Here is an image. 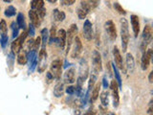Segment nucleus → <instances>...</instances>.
<instances>
[{"instance_id":"29","label":"nucleus","mask_w":153,"mask_h":115,"mask_svg":"<svg viewBox=\"0 0 153 115\" xmlns=\"http://www.w3.org/2000/svg\"><path fill=\"white\" fill-rule=\"evenodd\" d=\"M41 35H42V40H41L42 49H45L46 41H47V38H48V30H47L46 28L42 29V31H41Z\"/></svg>"},{"instance_id":"15","label":"nucleus","mask_w":153,"mask_h":115,"mask_svg":"<svg viewBox=\"0 0 153 115\" xmlns=\"http://www.w3.org/2000/svg\"><path fill=\"white\" fill-rule=\"evenodd\" d=\"M113 55H114V60H115V63H116V66H118L120 69L123 70L124 65H123V58H122V55H121V52H120L119 48L117 46L114 47Z\"/></svg>"},{"instance_id":"46","label":"nucleus","mask_w":153,"mask_h":115,"mask_svg":"<svg viewBox=\"0 0 153 115\" xmlns=\"http://www.w3.org/2000/svg\"><path fill=\"white\" fill-rule=\"evenodd\" d=\"M107 115H115V114H114V113H108Z\"/></svg>"},{"instance_id":"7","label":"nucleus","mask_w":153,"mask_h":115,"mask_svg":"<svg viewBox=\"0 0 153 115\" xmlns=\"http://www.w3.org/2000/svg\"><path fill=\"white\" fill-rule=\"evenodd\" d=\"M81 52H82V43H81L80 38L79 37H76L73 43V49H72L71 57L73 59H76V58L79 57Z\"/></svg>"},{"instance_id":"44","label":"nucleus","mask_w":153,"mask_h":115,"mask_svg":"<svg viewBox=\"0 0 153 115\" xmlns=\"http://www.w3.org/2000/svg\"><path fill=\"white\" fill-rule=\"evenodd\" d=\"M84 115H95V114L93 112H91V111H88V112L84 113Z\"/></svg>"},{"instance_id":"17","label":"nucleus","mask_w":153,"mask_h":115,"mask_svg":"<svg viewBox=\"0 0 153 115\" xmlns=\"http://www.w3.org/2000/svg\"><path fill=\"white\" fill-rule=\"evenodd\" d=\"M63 79H64V83H66V84H73L74 83L75 79H76V70L74 67L69 68L65 72Z\"/></svg>"},{"instance_id":"42","label":"nucleus","mask_w":153,"mask_h":115,"mask_svg":"<svg viewBox=\"0 0 153 115\" xmlns=\"http://www.w3.org/2000/svg\"><path fill=\"white\" fill-rule=\"evenodd\" d=\"M102 84H103V87L104 88H107V86H108V84H107V81L105 78L102 79Z\"/></svg>"},{"instance_id":"21","label":"nucleus","mask_w":153,"mask_h":115,"mask_svg":"<svg viewBox=\"0 0 153 115\" xmlns=\"http://www.w3.org/2000/svg\"><path fill=\"white\" fill-rule=\"evenodd\" d=\"M63 94H64V84L62 83L56 84V85L54 88V95L56 98H59L61 96H63Z\"/></svg>"},{"instance_id":"5","label":"nucleus","mask_w":153,"mask_h":115,"mask_svg":"<svg viewBox=\"0 0 153 115\" xmlns=\"http://www.w3.org/2000/svg\"><path fill=\"white\" fill-rule=\"evenodd\" d=\"M78 32V27L76 24H72L70 26L68 32L66 33V44H67V53H69V50L73 43V40L75 37V35Z\"/></svg>"},{"instance_id":"13","label":"nucleus","mask_w":153,"mask_h":115,"mask_svg":"<svg viewBox=\"0 0 153 115\" xmlns=\"http://www.w3.org/2000/svg\"><path fill=\"white\" fill-rule=\"evenodd\" d=\"M47 63V53L45 49H41L39 52V58H38V71L43 72L46 69Z\"/></svg>"},{"instance_id":"18","label":"nucleus","mask_w":153,"mask_h":115,"mask_svg":"<svg viewBox=\"0 0 153 115\" xmlns=\"http://www.w3.org/2000/svg\"><path fill=\"white\" fill-rule=\"evenodd\" d=\"M130 20H131V25H132L134 35H135V37H138L139 33H140V22H139V17L137 16H135V14H132L130 16Z\"/></svg>"},{"instance_id":"32","label":"nucleus","mask_w":153,"mask_h":115,"mask_svg":"<svg viewBox=\"0 0 153 115\" xmlns=\"http://www.w3.org/2000/svg\"><path fill=\"white\" fill-rule=\"evenodd\" d=\"M96 81H97V76H96L95 74H92L90 76V80H89V84H88V92H90L91 89L93 88V86L96 83Z\"/></svg>"},{"instance_id":"10","label":"nucleus","mask_w":153,"mask_h":115,"mask_svg":"<svg viewBox=\"0 0 153 115\" xmlns=\"http://www.w3.org/2000/svg\"><path fill=\"white\" fill-rule=\"evenodd\" d=\"M56 44L61 50H63L66 45V32L63 29H60V30L56 33Z\"/></svg>"},{"instance_id":"30","label":"nucleus","mask_w":153,"mask_h":115,"mask_svg":"<svg viewBox=\"0 0 153 115\" xmlns=\"http://www.w3.org/2000/svg\"><path fill=\"white\" fill-rule=\"evenodd\" d=\"M100 94V84H97L92 91V96H91V102H95L98 99Z\"/></svg>"},{"instance_id":"20","label":"nucleus","mask_w":153,"mask_h":115,"mask_svg":"<svg viewBox=\"0 0 153 115\" xmlns=\"http://www.w3.org/2000/svg\"><path fill=\"white\" fill-rule=\"evenodd\" d=\"M126 61L127 70L130 72V73H132V72L134 71V69H135V61H134V58L130 53H127L126 54Z\"/></svg>"},{"instance_id":"8","label":"nucleus","mask_w":153,"mask_h":115,"mask_svg":"<svg viewBox=\"0 0 153 115\" xmlns=\"http://www.w3.org/2000/svg\"><path fill=\"white\" fill-rule=\"evenodd\" d=\"M104 29L105 31L107 32L108 36L111 40H115L117 38V31H116V27H115V24L112 20H108L104 23Z\"/></svg>"},{"instance_id":"38","label":"nucleus","mask_w":153,"mask_h":115,"mask_svg":"<svg viewBox=\"0 0 153 115\" xmlns=\"http://www.w3.org/2000/svg\"><path fill=\"white\" fill-rule=\"evenodd\" d=\"M8 40H9L8 36H4V37H0V43H1V46H2V47H5V46H6L7 42H8Z\"/></svg>"},{"instance_id":"37","label":"nucleus","mask_w":153,"mask_h":115,"mask_svg":"<svg viewBox=\"0 0 153 115\" xmlns=\"http://www.w3.org/2000/svg\"><path fill=\"white\" fill-rule=\"evenodd\" d=\"M40 44H41V38L40 37H37L36 40V41L33 42V48L32 50H33V51H37V49H38V47L40 46Z\"/></svg>"},{"instance_id":"27","label":"nucleus","mask_w":153,"mask_h":115,"mask_svg":"<svg viewBox=\"0 0 153 115\" xmlns=\"http://www.w3.org/2000/svg\"><path fill=\"white\" fill-rule=\"evenodd\" d=\"M17 62L21 65H24L27 62V53L25 51H23L22 53H19L18 58H17Z\"/></svg>"},{"instance_id":"33","label":"nucleus","mask_w":153,"mask_h":115,"mask_svg":"<svg viewBox=\"0 0 153 115\" xmlns=\"http://www.w3.org/2000/svg\"><path fill=\"white\" fill-rule=\"evenodd\" d=\"M56 27L53 26L50 31V43H53L56 40Z\"/></svg>"},{"instance_id":"25","label":"nucleus","mask_w":153,"mask_h":115,"mask_svg":"<svg viewBox=\"0 0 153 115\" xmlns=\"http://www.w3.org/2000/svg\"><path fill=\"white\" fill-rule=\"evenodd\" d=\"M112 67H113V71H114L115 77H116V83L118 84L119 88H121L122 87V79H121V75H120V73H119L118 67L114 63H112Z\"/></svg>"},{"instance_id":"22","label":"nucleus","mask_w":153,"mask_h":115,"mask_svg":"<svg viewBox=\"0 0 153 115\" xmlns=\"http://www.w3.org/2000/svg\"><path fill=\"white\" fill-rule=\"evenodd\" d=\"M31 6H32V10L37 12L40 9L44 8V1H42V0H33L31 2Z\"/></svg>"},{"instance_id":"26","label":"nucleus","mask_w":153,"mask_h":115,"mask_svg":"<svg viewBox=\"0 0 153 115\" xmlns=\"http://www.w3.org/2000/svg\"><path fill=\"white\" fill-rule=\"evenodd\" d=\"M100 102L104 105V107H107L109 105V93L108 91H103L100 94Z\"/></svg>"},{"instance_id":"36","label":"nucleus","mask_w":153,"mask_h":115,"mask_svg":"<svg viewBox=\"0 0 153 115\" xmlns=\"http://www.w3.org/2000/svg\"><path fill=\"white\" fill-rule=\"evenodd\" d=\"M78 16H79V19H84L85 17H86V16H87V13H86L84 10H82L80 7L78 9Z\"/></svg>"},{"instance_id":"34","label":"nucleus","mask_w":153,"mask_h":115,"mask_svg":"<svg viewBox=\"0 0 153 115\" xmlns=\"http://www.w3.org/2000/svg\"><path fill=\"white\" fill-rule=\"evenodd\" d=\"M114 8H115V10L119 13H121V14H126V12L124 11V9H123V7L120 5L118 2H116V3H114Z\"/></svg>"},{"instance_id":"23","label":"nucleus","mask_w":153,"mask_h":115,"mask_svg":"<svg viewBox=\"0 0 153 115\" xmlns=\"http://www.w3.org/2000/svg\"><path fill=\"white\" fill-rule=\"evenodd\" d=\"M16 24L18 28L20 29H23V30H25L26 29V23H25V18H24V16L23 13H19L17 14V19H16Z\"/></svg>"},{"instance_id":"28","label":"nucleus","mask_w":153,"mask_h":115,"mask_svg":"<svg viewBox=\"0 0 153 115\" xmlns=\"http://www.w3.org/2000/svg\"><path fill=\"white\" fill-rule=\"evenodd\" d=\"M0 35L1 37L7 36V23L4 19L0 21Z\"/></svg>"},{"instance_id":"39","label":"nucleus","mask_w":153,"mask_h":115,"mask_svg":"<svg viewBox=\"0 0 153 115\" xmlns=\"http://www.w3.org/2000/svg\"><path fill=\"white\" fill-rule=\"evenodd\" d=\"M66 93L69 95H73L74 93H76V88L74 86H68V87L66 88Z\"/></svg>"},{"instance_id":"24","label":"nucleus","mask_w":153,"mask_h":115,"mask_svg":"<svg viewBox=\"0 0 153 115\" xmlns=\"http://www.w3.org/2000/svg\"><path fill=\"white\" fill-rule=\"evenodd\" d=\"M54 13H53V16H54V18L56 19V20H59V21H63L64 19H65V13L63 12H60L57 9L54 10L53 11Z\"/></svg>"},{"instance_id":"4","label":"nucleus","mask_w":153,"mask_h":115,"mask_svg":"<svg viewBox=\"0 0 153 115\" xmlns=\"http://www.w3.org/2000/svg\"><path fill=\"white\" fill-rule=\"evenodd\" d=\"M27 37V33L24 32L23 34H21L20 37H18L16 40H13L12 43V52L13 54H18L21 50V47L24 44V40Z\"/></svg>"},{"instance_id":"40","label":"nucleus","mask_w":153,"mask_h":115,"mask_svg":"<svg viewBox=\"0 0 153 115\" xmlns=\"http://www.w3.org/2000/svg\"><path fill=\"white\" fill-rule=\"evenodd\" d=\"M75 3V0H62L61 4L62 5H66V6H70V5H73Z\"/></svg>"},{"instance_id":"9","label":"nucleus","mask_w":153,"mask_h":115,"mask_svg":"<svg viewBox=\"0 0 153 115\" xmlns=\"http://www.w3.org/2000/svg\"><path fill=\"white\" fill-rule=\"evenodd\" d=\"M27 61L29 63V68H30V71L33 72L37 65V56H36V51L31 50L27 54Z\"/></svg>"},{"instance_id":"1","label":"nucleus","mask_w":153,"mask_h":115,"mask_svg":"<svg viewBox=\"0 0 153 115\" xmlns=\"http://www.w3.org/2000/svg\"><path fill=\"white\" fill-rule=\"evenodd\" d=\"M121 24V37H122V46L123 51L126 52L127 49V45L129 42V30H128V22L126 18L120 19Z\"/></svg>"},{"instance_id":"3","label":"nucleus","mask_w":153,"mask_h":115,"mask_svg":"<svg viewBox=\"0 0 153 115\" xmlns=\"http://www.w3.org/2000/svg\"><path fill=\"white\" fill-rule=\"evenodd\" d=\"M92 61H93V69H94L95 74L100 73V72L102 70V57H100L99 51L97 50L93 51Z\"/></svg>"},{"instance_id":"2","label":"nucleus","mask_w":153,"mask_h":115,"mask_svg":"<svg viewBox=\"0 0 153 115\" xmlns=\"http://www.w3.org/2000/svg\"><path fill=\"white\" fill-rule=\"evenodd\" d=\"M152 38V29L149 25H146L143 28V36H142V43H141V49L143 52H145L146 46L149 44Z\"/></svg>"},{"instance_id":"16","label":"nucleus","mask_w":153,"mask_h":115,"mask_svg":"<svg viewBox=\"0 0 153 115\" xmlns=\"http://www.w3.org/2000/svg\"><path fill=\"white\" fill-rule=\"evenodd\" d=\"M152 57V49H148L147 52H143L142 57V69L146 70L149 65V62Z\"/></svg>"},{"instance_id":"43","label":"nucleus","mask_w":153,"mask_h":115,"mask_svg":"<svg viewBox=\"0 0 153 115\" xmlns=\"http://www.w3.org/2000/svg\"><path fill=\"white\" fill-rule=\"evenodd\" d=\"M152 77H153V72H150V73H149V76H148V80H149V83H153Z\"/></svg>"},{"instance_id":"12","label":"nucleus","mask_w":153,"mask_h":115,"mask_svg":"<svg viewBox=\"0 0 153 115\" xmlns=\"http://www.w3.org/2000/svg\"><path fill=\"white\" fill-rule=\"evenodd\" d=\"M88 76V63L85 59H81L79 61V78L83 81L86 80Z\"/></svg>"},{"instance_id":"31","label":"nucleus","mask_w":153,"mask_h":115,"mask_svg":"<svg viewBox=\"0 0 153 115\" xmlns=\"http://www.w3.org/2000/svg\"><path fill=\"white\" fill-rule=\"evenodd\" d=\"M16 8L13 7V6H9L6 10H5V16H8V17H11L13 16L16 14Z\"/></svg>"},{"instance_id":"6","label":"nucleus","mask_w":153,"mask_h":115,"mask_svg":"<svg viewBox=\"0 0 153 115\" xmlns=\"http://www.w3.org/2000/svg\"><path fill=\"white\" fill-rule=\"evenodd\" d=\"M61 61L59 60H55L52 61L51 63V71H52V75H53V78H56V80H59L60 76H61V69H62V66H61Z\"/></svg>"},{"instance_id":"14","label":"nucleus","mask_w":153,"mask_h":115,"mask_svg":"<svg viewBox=\"0 0 153 115\" xmlns=\"http://www.w3.org/2000/svg\"><path fill=\"white\" fill-rule=\"evenodd\" d=\"M83 37L85 40H91L93 37V28H92V23H91L88 19H86L83 24Z\"/></svg>"},{"instance_id":"11","label":"nucleus","mask_w":153,"mask_h":115,"mask_svg":"<svg viewBox=\"0 0 153 115\" xmlns=\"http://www.w3.org/2000/svg\"><path fill=\"white\" fill-rule=\"evenodd\" d=\"M111 90H112V96H113V105L114 108H118L120 104V96H119V86L116 83V81H111Z\"/></svg>"},{"instance_id":"35","label":"nucleus","mask_w":153,"mask_h":115,"mask_svg":"<svg viewBox=\"0 0 153 115\" xmlns=\"http://www.w3.org/2000/svg\"><path fill=\"white\" fill-rule=\"evenodd\" d=\"M18 26H17V24L16 23H12V30H13V38H16L17 36H18Z\"/></svg>"},{"instance_id":"41","label":"nucleus","mask_w":153,"mask_h":115,"mask_svg":"<svg viewBox=\"0 0 153 115\" xmlns=\"http://www.w3.org/2000/svg\"><path fill=\"white\" fill-rule=\"evenodd\" d=\"M29 36L30 37H33L35 36V27H33L32 24H30V26H29Z\"/></svg>"},{"instance_id":"19","label":"nucleus","mask_w":153,"mask_h":115,"mask_svg":"<svg viewBox=\"0 0 153 115\" xmlns=\"http://www.w3.org/2000/svg\"><path fill=\"white\" fill-rule=\"evenodd\" d=\"M29 17H30V19H31V22H32L33 26L38 27L40 25V18H39V16H38V14L36 11L30 10V11H29Z\"/></svg>"},{"instance_id":"45","label":"nucleus","mask_w":153,"mask_h":115,"mask_svg":"<svg viewBox=\"0 0 153 115\" xmlns=\"http://www.w3.org/2000/svg\"><path fill=\"white\" fill-rule=\"evenodd\" d=\"M50 3H56V0H49Z\"/></svg>"}]
</instances>
